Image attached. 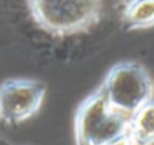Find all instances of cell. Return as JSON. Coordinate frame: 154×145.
Listing matches in <instances>:
<instances>
[{
  "instance_id": "6da1fadb",
  "label": "cell",
  "mask_w": 154,
  "mask_h": 145,
  "mask_svg": "<svg viewBox=\"0 0 154 145\" xmlns=\"http://www.w3.org/2000/svg\"><path fill=\"white\" fill-rule=\"evenodd\" d=\"M35 24L51 36L88 32L102 18L105 0H26Z\"/></svg>"
},
{
  "instance_id": "7a4b0ae2",
  "label": "cell",
  "mask_w": 154,
  "mask_h": 145,
  "mask_svg": "<svg viewBox=\"0 0 154 145\" xmlns=\"http://www.w3.org/2000/svg\"><path fill=\"white\" fill-rule=\"evenodd\" d=\"M127 126L129 117L111 108L99 85L75 111V145H109L127 133Z\"/></svg>"
},
{
  "instance_id": "3957f363",
  "label": "cell",
  "mask_w": 154,
  "mask_h": 145,
  "mask_svg": "<svg viewBox=\"0 0 154 145\" xmlns=\"http://www.w3.org/2000/svg\"><path fill=\"white\" fill-rule=\"evenodd\" d=\"M111 108L130 117L154 97V82L147 67L135 60L112 64L100 84Z\"/></svg>"
},
{
  "instance_id": "277c9868",
  "label": "cell",
  "mask_w": 154,
  "mask_h": 145,
  "mask_svg": "<svg viewBox=\"0 0 154 145\" xmlns=\"http://www.w3.org/2000/svg\"><path fill=\"white\" fill-rule=\"evenodd\" d=\"M47 85L33 78H9L0 84V121L20 124L36 115L45 100Z\"/></svg>"
},
{
  "instance_id": "5b68a950",
  "label": "cell",
  "mask_w": 154,
  "mask_h": 145,
  "mask_svg": "<svg viewBox=\"0 0 154 145\" xmlns=\"http://www.w3.org/2000/svg\"><path fill=\"white\" fill-rule=\"evenodd\" d=\"M127 136L133 145H154V97L129 117Z\"/></svg>"
},
{
  "instance_id": "8992f818",
  "label": "cell",
  "mask_w": 154,
  "mask_h": 145,
  "mask_svg": "<svg viewBox=\"0 0 154 145\" xmlns=\"http://www.w3.org/2000/svg\"><path fill=\"white\" fill-rule=\"evenodd\" d=\"M121 18L127 30L151 29L154 27V0H129Z\"/></svg>"
},
{
  "instance_id": "52a82bcc",
  "label": "cell",
  "mask_w": 154,
  "mask_h": 145,
  "mask_svg": "<svg viewBox=\"0 0 154 145\" xmlns=\"http://www.w3.org/2000/svg\"><path fill=\"white\" fill-rule=\"evenodd\" d=\"M109 145H133V142L130 141V138H129L127 133H126V135H123L121 138H118V139H115L114 142H111Z\"/></svg>"
}]
</instances>
